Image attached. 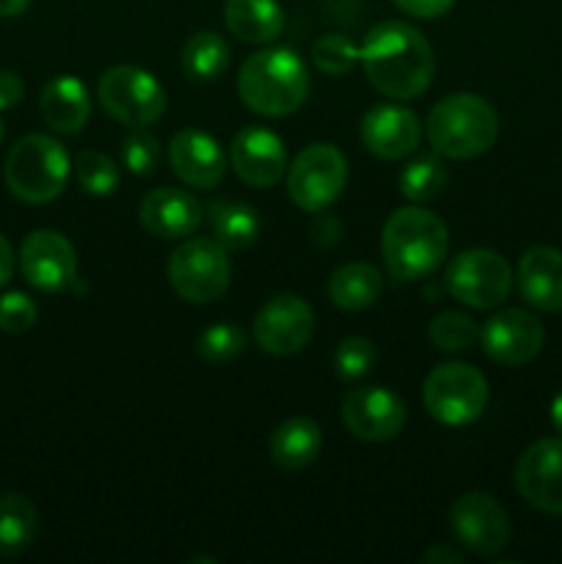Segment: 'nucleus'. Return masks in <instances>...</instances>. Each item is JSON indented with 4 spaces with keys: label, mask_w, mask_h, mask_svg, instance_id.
I'll return each mask as SVG.
<instances>
[{
    "label": "nucleus",
    "mask_w": 562,
    "mask_h": 564,
    "mask_svg": "<svg viewBox=\"0 0 562 564\" xmlns=\"http://www.w3.org/2000/svg\"><path fill=\"white\" fill-rule=\"evenodd\" d=\"M358 64L367 80L389 99L419 97L435 75V55L428 36L411 22H378L358 47Z\"/></svg>",
    "instance_id": "obj_1"
},
{
    "label": "nucleus",
    "mask_w": 562,
    "mask_h": 564,
    "mask_svg": "<svg viewBox=\"0 0 562 564\" xmlns=\"http://www.w3.org/2000/svg\"><path fill=\"white\" fill-rule=\"evenodd\" d=\"M380 253L391 279H430L450 253V231L439 215L411 204L389 215L380 235Z\"/></svg>",
    "instance_id": "obj_2"
},
{
    "label": "nucleus",
    "mask_w": 562,
    "mask_h": 564,
    "mask_svg": "<svg viewBox=\"0 0 562 564\" xmlns=\"http://www.w3.org/2000/svg\"><path fill=\"white\" fill-rule=\"evenodd\" d=\"M237 94L248 110L268 119L290 116L306 102L309 69L290 47H264L248 55L237 72Z\"/></svg>",
    "instance_id": "obj_3"
},
{
    "label": "nucleus",
    "mask_w": 562,
    "mask_h": 564,
    "mask_svg": "<svg viewBox=\"0 0 562 564\" xmlns=\"http://www.w3.org/2000/svg\"><path fill=\"white\" fill-rule=\"evenodd\" d=\"M424 135L435 154L450 160H474L499 138V116L477 94H450L428 113Z\"/></svg>",
    "instance_id": "obj_4"
},
{
    "label": "nucleus",
    "mask_w": 562,
    "mask_h": 564,
    "mask_svg": "<svg viewBox=\"0 0 562 564\" xmlns=\"http://www.w3.org/2000/svg\"><path fill=\"white\" fill-rule=\"evenodd\" d=\"M69 174V154L50 135L20 138L3 165L6 187L25 204H47L58 198Z\"/></svg>",
    "instance_id": "obj_5"
},
{
    "label": "nucleus",
    "mask_w": 562,
    "mask_h": 564,
    "mask_svg": "<svg viewBox=\"0 0 562 564\" xmlns=\"http://www.w3.org/2000/svg\"><path fill=\"white\" fill-rule=\"evenodd\" d=\"M169 284L182 301L215 303L231 284L229 251L213 237H187L169 259Z\"/></svg>",
    "instance_id": "obj_6"
},
{
    "label": "nucleus",
    "mask_w": 562,
    "mask_h": 564,
    "mask_svg": "<svg viewBox=\"0 0 562 564\" xmlns=\"http://www.w3.org/2000/svg\"><path fill=\"white\" fill-rule=\"evenodd\" d=\"M422 400L435 422L446 427H466L483 416L488 405V383L472 364L446 361L430 369L422 386Z\"/></svg>",
    "instance_id": "obj_7"
},
{
    "label": "nucleus",
    "mask_w": 562,
    "mask_h": 564,
    "mask_svg": "<svg viewBox=\"0 0 562 564\" xmlns=\"http://www.w3.org/2000/svg\"><path fill=\"white\" fill-rule=\"evenodd\" d=\"M97 102L110 119L132 130V127H149L163 119L169 97L152 72L119 64L99 75Z\"/></svg>",
    "instance_id": "obj_8"
},
{
    "label": "nucleus",
    "mask_w": 562,
    "mask_h": 564,
    "mask_svg": "<svg viewBox=\"0 0 562 564\" xmlns=\"http://www.w3.org/2000/svg\"><path fill=\"white\" fill-rule=\"evenodd\" d=\"M444 286L463 306L490 312L510 295L512 270L501 253L490 248H468L446 264Z\"/></svg>",
    "instance_id": "obj_9"
},
{
    "label": "nucleus",
    "mask_w": 562,
    "mask_h": 564,
    "mask_svg": "<svg viewBox=\"0 0 562 564\" xmlns=\"http://www.w3.org/2000/svg\"><path fill=\"white\" fill-rule=\"evenodd\" d=\"M347 187V160L334 143H312L287 169V193L303 213H323Z\"/></svg>",
    "instance_id": "obj_10"
},
{
    "label": "nucleus",
    "mask_w": 562,
    "mask_h": 564,
    "mask_svg": "<svg viewBox=\"0 0 562 564\" xmlns=\"http://www.w3.org/2000/svg\"><path fill=\"white\" fill-rule=\"evenodd\" d=\"M450 529L457 543L479 556H494L510 543V521L499 501L483 490L463 494L450 510Z\"/></svg>",
    "instance_id": "obj_11"
},
{
    "label": "nucleus",
    "mask_w": 562,
    "mask_h": 564,
    "mask_svg": "<svg viewBox=\"0 0 562 564\" xmlns=\"http://www.w3.org/2000/svg\"><path fill=\"white\" fill-rule=\"evenodd\" d=\"M545 330L534 314L523 308H501L490 314L479 328V345L494 364L523 367L543 350Z\"/></svg>",
    "instance_id": "obj_12"
},
{
    "label": "nucleus",
    "mask_w": 562,
    "mask_h": 564,
    "mask_svg": "<svg viewBox=\"0 0 562 564\" xmlns=\"http://www.w3.org/2000/svg\"><path fill=\"white\" fill-rule=\"evenodd\" d=\"M406 402L383 386H358L342 400V424L358 441L383 444L406 427Z\"/></svg>",
    "instance_id": "obj_13"
},
{
    "label": "nucleus",
    "mask_w": 562,
    "mask_h": 564,
    "mask_svg": "<svg viewBox=\"0 0 562 564\" xmlns=\"http://www.w3.org/2000/svg\"><path fill=\"white\" fill-rule=\"evenodd\" d=\"M314 312L303 297L275 295L253 319V341L270 356H295L312 341Z\"/></svg>",
    "instance_id": "obj_14"
},
{
    "label": "nucleus",
    "mask_w": 562,
    "mask_h": 564,
    "mask_svg": "<svg viewBox=\"0 0 562 564\" xmlns=\"http://www.w3.org/2000/svg\"><path fill=\"white\" fill-rule=\"evenodd\" d=\"M20 270L39 292H66L77 281L75 246L53 229H39L22 240Z\"/></svg>",
    "instance_id": "obj_15"
},
{
    "label": "nucleus",
    "mask_w": 562,
    "mask_h": 564,
    "mask_svg": "<svg viewBox=\"0 0 562 564\" xmlns=\"http://www.w3.org/2000/svg\"><path fill=\"white\" fill-rule=\"evenodd\" d=\"M516 490L534 510L562 516V435L540 438L516 463Z\"/></svg>",
    "instance_id": "obj_16"
},
{
    "label": "nucleus",
    "mask_w": 562,
    "mask_h": 564,
    "mask_svg": "<svg viewBox=\"0 0 562 564\" xmlns=\"http://www.w3.org/2000/svg\"><path fill=\"white\" fill-rule=\"evenodd\" d=\"M229 165L246 185L273 187L287 174L284 141L268 127H242L229 147Z\"/></svg>",
    "instance_id": "obj_17"
},
{
    "label": "nucleus",
    "mask_w": 562,
    "mask_h": 564,
    "mask_svg": "<svg viewBox=\"0 0 562 564\" xmlns=\"http://www.w3.org/2000/svg\"><path fill=\"white\" fill-rule=\"evenodd\" d=\"M422 121L406 105L380 102L361 116V143L380 160H402L417 152Z\"/></svg>",
    "instance_id": "obj_18"
},
{
    "label": "nucleus",
    "mask_w": 562,
    "mask_h": 564,
    "mask_svg": "<svg viewBox=\"0 0 562 564\" xmlns=\"http://www.w3.org/2000/svg\"><path fill=\"white\" fill-rule=\"evenodd\" d=\"M169 160L174 174L193 191H213L229 169L218 138L204 130H180L169 143Z\"/></svg>",
    "instance_id": "obj_19"
},
{
    "label": "nucleus",
    "mask_w": 562,
    "mask_h": 564,
    "mask_svg": "<svg viewBox=\"0 0 562 564\" xmlns=\"http://www.w3.org/2000/svg\"><path fill=\"white\" fill-rule=\"evenodd\" d=\"M138 218L143 229L160 240H187L202 226L204 207L182 187H154L141 198Z\"/></svg>",
    "instance_id": "obj_20"
},
{
    "label": "nucleus",
    "mask_w": 562,
    "mask_h": 564,
    "mask_svg": "<svg viewBox=\"0 0 562 564\" xmlns=\"http://www.w3.org/2000/svg\"><path fill=\"white\" fill-rule=\"evenodd\" d=\"M518 292L532 308L545 314L562 312V251L534 246L518 262Z\"/></svg>",
    "instance_id": "obj_21"
},
{
    "label": "nucleus",
    "mask_w": 562,
    "mask_h": 564,
    "mask_svg": "<svg viewBox=\"0 0 562 564\" xmlns=\"http://www.w3.org/2000/svg\"><path fill=\"white\" fill-rule=\"evenodd\" d=\"M39 110H42L44 124L53 132L77 135L91 116V97H88V88L83 86V80H77L75 75H58L42 88Z\"/></svg>",
    "instance_id": "obj_22"
},
{
    "label": "nucleus",
    "mask_w": 562,
    "mask_h": 564,
    "mask_svg": "<svg viewBox=\"0 0 562 564\" xmlns=\"http://www.w3.org/2000/svg\"><path fill=\"white\" fill-rule=\"evenodd\" d=\"M226 28L246 44H270L284 31L279 0H226Z\"/></svg>",
    "instance_id": "obj_23"
},
{
    "label": "nucleus",
    "mask_w": 562,
    "mask_h": 564,
    "mask_svg": "<svg viewBox=\"0 0 562 564\" xmlns=\"http://www.w3.org/2000/svg\"><path fill=\"white\" fill-rule=\"evenodd\" d=\"M320 449H323V430L309 416L287 419L270 438V460L284 471H301L312 466Z\"/></svg>",
    "instance_id": "obj_24"
},
{
    "label": "nucleus",
    "mask_w": 562,
    "mask_h": 564,
    "mask_svg": "<svg viewBox=\"0 0 562 564\" xmlns=\"http://www.w3.org/2000/svg\"><path fill=\"white\" fill-rule=\"evenodd\" d=\"M204 215L209 220L213 240L220 242L226 251H246L259 240V231H262V218L246 202H224V198L209 202Z\"/></svg>",
    "instance_id": "obj_25"
},
{
    "label": "nucleus",
    "mask_w": 562,
    "mask_h": 564,
    "mask_svg": "<svg viewBox=\"0 0 562 564\" xmlns=\"http://www.w3.org/2000/svg\"><path fill=\"white\" fill-rule=\"evenodd\" d=\"M383 292V273L369 262H347L328 279V297L342 312H364Z\"/></svg>",
    "instance_id": "obj_26"
},
{
    "label": "nucleus",
    "mask_w": 562,
    "mask_h": 564,
    "mask_svg": "<svg viewBox=\"0 0 562 564\" xmlns=\"http://www.w3.org/2000/svg\"><path fill=\"white\" fill-rule=\"evenodd\" d=\"M231 50L215 31H198L182 47V72L193 83H213L229 69Z\"/></svg>",
    "instance_id": "obj_27"
},
{
    "label": "nucleus",
    "mask_w": 562,
    "mask_h": 564,
    "mask_svg": "<svg viewBox=\"0 0 562 564\" xmlns=\"http://www.w3.org/2000/svg\"><path fill=\"white\" fill-rule=\"evenodd\" d=\"M39 516L22 494L0 496V556H20L33 545Z\"/></svg>",
    "instance_id": "obj_28"
},
{
    "label": "nucleus",
    "mask_w": 562,
    "mask_h": 564,
    "mask_svg": "<svg viewBox=\"0 0 562 564\" xmlns=\"http://www.w3.org/2000/svg\"><path fill=\"white\" fill-rule=\"evenodd\" d=\"M446 182H450V171L441 154H417L400 171V193L411 204H428L439 198Z\"/></svg>",
    "instance_id": "obj_29"
},
{
    "label": "nucleus",
    "mask_w": 562,
    "mask_h": 564,
    "mask_svg": "<svg viewBox=\"0 0 562 564\" xmlns=\"http://www.w3.org/2000/svg\"><path fill=\"white\" fill-rule=\"evenodd\" d=\"M75 171L77 182H80L83 191L88 196H97V198H108L119 191L121 185V174H119V165L102 152H94V149H86L75 158Z\"/></svg>",
    "instance_id": "obj_30"
},
{
    "label": "nucleus",
    "mask_w": 562,
    "mask_h": 564,
    "mask_svg": "<svg viewBox=\"0 0 562 564\" xmlns=\"http://www.w3.org/2000/svg\"><path fill=\"white\" fill-rule=\"evenodd\" d=\"M248 336L242 334V328L231 323H215L209 328L202 330V336L196 339V352L202 361L220 367V364H229L235 358H240L246 352Z\"/></svg>",
    "instance_id": "obj_31"
},
{
    "label": "nucleus",
    "mask_w": 562,
    "mask_h": 564,
    "mask_svg": "<svg viewBox=\"0 0 562 564\" xmlns=\"http://www.w3.org/2000/svg\"><path fill=\"white\" fill-rule=\"evenodd\" d=\"M430 341L444 352L468 350L479 341V325L463 312H441L430 319Z\"/></svg>",
    "instance_id": "obj_32"
},
{
    "label": "nucleus",
    "mask_w": 562,
    "mask_h": 564,
    "mask_svg": "<svg viewBox=\"0 0 562 564\" xmlns=\"http://www.w3.org/2000/svg\"><path fill=\"white\" fill-rule=\"evenodd\" d=\"M163 147L147 127H132L121 141V165L136 176H152L160 169Z\"/></svg>",
    "instance_id": "obj_33"
},
{
    "label": "nucleus",
    "mask_w": 562,
    "mask_h": 564,
    "mask_svg": "<svg viewBox=\"0 0 562 564\" xmlns=\"http://www.w3.org/2000/svg\"><path fill=\"white\" fill-rule=\"evenodd\" d=\"M378 364V350H375L372 341L367 336H347L339 341L334 352V369L339 380H361Z\"/></svg>",
    "instance_id": "obj_34"
},
{
    "label": "nucleus",
    "mask_w": 562,
    "mask_h": 564,
    "mask_svg": "<svg viewBox=\"0 0 562 564\" xmlns=\"http://www.w3.org/2000/svg\"><path fill=\"white\" fill-rule=\"evenodd\" d=\"M312 61L320 72L331 77H342L358 64V47L345 33H325L314 42Z\"/></svg>",
    "instance_id": "obj_35"
},
{
    "label": "nucleus",
    "mask_w": 562,
    "mask_h": 564,
    "mask_svg": "<svg viewBox=\"0 0 562 564\" xmlns=\"http://www.w3.org/2000/svg\"><path fill=\"white\" fill-rule=\"evenodd\" d=\"M39 308L25 292H6L0 295V330L6 334H25L36 325Z\"/></svg>",
    "instance_id": "obj_36"
},
{
    "label": "nucleus",
    "mask_w": 562,
    "mask_h": 564,
    "mask_svg": "<svg viewBox=\"0 0 562 564\" xmlns=\"http://www.w3.org/2000/svg\"><path fill=\"white\" fill-rule=\"evenodd\" d=\"M406 14L419 17V20H433V17H444L457 0H391Z\"/></svg>",
    "instance_id": "obj_37"
},
{
    "label": "nucleus",
    "mask_w": 562,
    "mask_h": 564,
    "mask_svg": "<svg viewBox=\"0 0 562 564\" xmlns=\"http://www.w3.org/2000/svg\"><path fill=\"white\" fill-rule=\"evenodd\" d=\"M22 94H25L22 77L17 72H0V113L17 108L22 102Z\"/></svg>",
    "instance_id": "obj_38"
},
{
    "label": "nucleus",
    "mask_w": 562,
    "mask_h": 564,
    "mask_svg": "<svg viewBox=\"0 0 562 564\" xmlns=\"http://www.w3.org/2000/svg\"><path fill=\"white\" fill-rule=\"evenodd\" d=\"M422 562L424 564H463L466 562V554L457 551L455 545H435V549L424 551Z\"/></svg>",
    "instance_id": "obj_39"
},
{
    "label": "nucleus",
    "mask_w": 562,
    "mask_h": 564,
    "mask_svg": "<svg viewBox=\"0 0 562 564\" xmlns=\"http://www.w3.org/2000/svg\"><path fill=\"white\" fill-rule=\"evenodd\" d=\"M339 229H342L339 220L331 218V215H325V218H320L317 224L312 226V235L320 246H334V242L339 240Z\"/></svg>",
    "instance_id": "obj_40"
},
{
    "label": "nucleus",
    "mask_w": 562,
    "mask_h": 564,
    "mask_svg": "<svg viewBox=\"0 0 562 564\" xmlns=\"http://www.w3.org/2000/svg\"><path fill=\"white\" fill-rule=\"evenodd\" d=\"M11 275H14V251H11V242L0 235V286L9 284Z\"/></svg>",
    "instance_id": "obj_41"
},
{
    "label": "nucleus",
    "mask_w": 562,
    "mask_h": 564,
    "mask_svg": "<svg viewBox=\"0 0 562 564\" xmlns=\"http://www.w3.org/2000/svg\"><path fill=\"white\" fill-rule=\"evenodd\" d=\"M31 0H0V17L3 20H11V17H20L25 14Z\"/></svg>",
    "instance_id": "obj_42"
},
{
    "label": "nucleus",
    "mask_w": 562,
    "mask_h": 564,
    "mask_svg": "<svg viewBox=\"0 0 562 564\" xmlns=\"http://www.w3.org/2000/svg\"><path fill=\"white\" fill-rule=\"evenodd\" d=\"M551 424H554L556 433L562 435V391L551 400Z\"/></svg>",
    "instance_id": "obj_43"
},
{
    "label": "nucleus",
    "mask_w": 562,
    "mask_h": 564,
    "mask_svg": "<svg viewBox=\"0 0 562 564\" xmlns=\"http://www.w3.org/2000/svg\"><path fill=\"white\" fill-rule=\"evenodd\" d=\"M3 135H6V127H3V119H0V141H3Z\"/></svg>",
    "instance_id": "obj_44"
}]
</instances>
